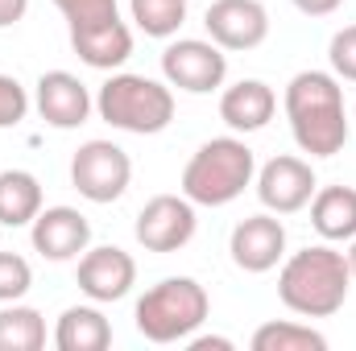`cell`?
<instances>
[{
	"label": "cell",
	"instance_id": "cell-11",
	"mask_svg": "<svg viewBox=\"0 0 356 351\" xmlns=\"http://www.w3.org/2000/svg\"><path fill=\"white\" fill-rule=\"evenodd\" d=\"M228 252L232 264L245 268V273H269L286 261V228L273 211L261 215H249L232 228V240H228Z\"/></svg>",
	"mask_w": 356,
	"mask_h": 351
},
{
	"label": "cell",
	"instance_id": "cell-15",
	"mask_svg": "<svg viewBox=\"0 0 356 351\" xmlns=\"http://www.w3.org/2000/svg\"><path fill=\"white\" fill-rule=\"evenodd\" d=\"M71 29V46H75V54L95 67V71H116V67H124L129 62V54H133V29L120 21V17H112V21H91V25H67Z\"/></svg>",
	"mask_w": 356,
	"mask_h": 351
},
{
	"label": "cell",
	"instance_id": "cell-2",
	"mask_svg": "<svg viewBox=\"0 0 356 351\" xmlns=\"http://www.w3.org/2000/svg\"><path fill=\"white\" fill-rule=\"evenodd\" d=\"M353 289V268L348 257L336 252L332 244H311L294 257L282 261L277 273V298L286 310L302 318H332Z\"/></svg>",
	"mask_w": 356,
	"mask_h": 351
},
{
	"label": "cell",
	"instance_id": "cell-22",
	"mask_svg": "<svg viewBox=\"0 0 356 351\" xmlns=\"http://www.w3.org/2000/svg\"><path fill=\"white\" fill-rule=\"evenodd\" d=\"M129 12L145 37H175L186 21V0H129Z\"/></svg>",
	"mask_w": 356,
	"mask_h": 351
},
{
	"label": "cell",
	"instance_id": "cell-7",
	"mask_svg": "<svg viewBox=\"0 0 356 351\" xmlns=\"http://www.w3.org/2000/svg\"><path fill=\"white\" fill-rule=\"evenodd\" d=\"M162 75L166 83L186 95H207V91L224 87L228 79V54L207 37H178L162 50Z\"/></svg>",
	"mask_w": 356,
	"mask_h": 351
},
{
	"label": "cell",
	"instance_id": "cell-4",
	"mask_svg": "<svg viewBox=\"0 0 356 351\" xmlns=\"http://www.w3.org/2000/svg\"><path fill=\"white\" fill-rule=\"evenodd\" d=\"M211 314V298L195 277H166L137 298V331L149 343H182Z\"/></svg>",
	"mask_w": 356,
	"mask_h": 351
},
{
	"label": "cell",
	"instance_id": "cell-6",
	"mask_svg": "<svg viewBox=\"0 0 356 351\" xmlns=\"http://www.w3.org/2000/svg\"><path fill=\"white\" fill-rule=\"evenodd\" d=\"M133 182V162L116 141H88L71 157V186L88 203H116Z\"/></svg>",
	"mask_w": 356,
	"mask_h": 351
},
{
	"label": "cell",
	"instance_id": "cell-16",
	"mask_svg": "<svg viewBox=\"0 0 356 351\" xmlns=\"http://www.w3.org/2000/svg\"><path fill=\"white\" fill-rule=\"evenodd\" d=\"M277 112V95L269 83L261 79H241L232 87H224L220 95V120L232 128V132H257L266 128Z\"/></svg>",
	"mask_w": 356,
	"mask_h": 351
},
{
	"label": "cell",
	"instance_id": "cell-1",
	"mask_svg": "<svg viewBox=\"0 0 356 351\" xmlns=\"http://www.w3.org/2000/svg\"><path fill=\"white\" fill-rule=\"evenodd\" d=\"M286 120L294 145L311 157H336L348 141V108L344 87L327 71H298L286 83Z\"/></svg>",
	"mask_w": 356,
	"mask_h": 351
},
{
	"label": "cell",
	"instance_id": "cell-29",
	"mask_svg": "<svg viewBox=\"0 0 356 351\" xmlns=\"http://www.w3.org/2000/svg\"><path fill=\"white\" fill-rule=\"evenodd\" d=\"M340 4H344V0H294V8L307 12V17H332Z\"/></svg>",
	"mask_w": 356,
	"mask_h": 351
},
{
	"label": "cell",
	"instance_id": "cell-27",
	"mask_svg": "<svg viewBox=\"0 0 356 351\" xmlns=\"http://www.w3.org/2000/svg\"><path fill=\"white\" fill-rule=\"evenodd\" d=\"M186 348L191 351H232V339H224V335H191Z\"/></svg>",
	"mask_w": 356,
	"mask_h": 351
},
{
	"label": "cell",
	"instance_id": "cell-18",
	"mask_svg": "<svg viewBox=\"0 0 356 351\" xmlns=\"http://www.w3.org/2000/svg\"><path fill=\"white\" fill-rule=\"evenodd\" d=\"M54 348L58 351H104L112 348V323L104 318L99 302L95 306H71L63 310L54 327Z\"/></svg>",
	"mask_w": 356,
	"mask_h": 351
},
{
	"label": "cell",
	"instance_id": "cell-3",
	"mask_svg": "<svg viewBox=\"0 0 356 351\" xmlns=\"http://www.w3.org/2000/svg\"><path fill=\"white\" fill-rule=\"evenodd\" d=\"M257 178V157L241 137H211L203 141L186 170H182V194L195 207H228L253 186Z\"/></svg>",
	"mask_w": 356,
	"mask_h": 351
},
{
	"label": "cell",
	"instance_id": "cell-14",
	"mask_svg": "<svg viewBox=\"0 0 356 351\" xmlns=\"http://www.w3.org/2000/svg\"><path fill=\"white\" fill-rule=\"evenodd\" d=\"M33 103H38V116H42L50 128H63V132L88 124V116H91V91L83 87V79L71 75V71H46V75L38 79Z\"/></svg>",
	"mask_w": 356,
	"mask_h": 351
},
{
	"label": "cell",
	"instance_id": "cell-21",
	"mask_svg": "<svg viewBox=\"0 0 356 351\" xmlns=\"http://www.w3.org/2000/svg\"><path fill=\"white\" fill-rule=\"evenodd\" d=\"M253 351H327V335L302 323H266L249 339Z\"/></svg>",
	"mask_w": 356,
	"mask_h": 351
},
{
	"label": "cell",
	"instance_id": "cell-9",
	"mask_svg": "<svg viewBox=\"0 0 356 351\" xmlns=\"http://www.w3.org/2000/svg\"><path fill=\"white\" fill-rule=\"evenodd\" d=\"M203 25L220 50H257L269 37V12L261 0H211Z\"/></svg>",
	"mask_w": 356,
	"mask_h": 351
},
{
	"label": "cell",
	"instance_id": "cell-23",
	"mask_svg": "<svg viewBox=\"0 0 356 351\" xmlns=\"http://www.w3.org/2000/svg\"><path fill=\"white\" fill-rule=\"evenodd\" d=\"M33 285V268L17 252H0V302H21Z\"/></svg>",
	"mask_w": 356,
	"mask_h": 351
},
{
	"label": "cell",
	"instance_id": "cell-8",
	"mask_svg": "<svg viewBox=\"0 0 356 351\" xmlns=\"http://www.w3.org/2000/svg\"><path fill=\"white\" fill-rule=\"evenodd\" d=\"M195 203L186 194H154L141 211H137V244L145 252H178L195 240Z\"/></svg>",
	"mask_w": 356,
	"mask_h": 351
},
{
	"label": "cell",
	"instance_id": "cell-30",
	"mask_svg": "<svg viewBox=\"0 0 356 351\" xmlns=\"http://www.w3.org/2000/svg\"><path fill=\"white\" fill-rule=\"evenodd\" d=\"M344 257H348V268H353V281H356V236H353V248H348Z\"/></svg>",
	"mask_w": 356,
	"mask_h": 351
},
{
	"label": "cell",
	"instance_id": "cell-5",
	"mask_svg": "<svg viewBox=\"0 0 356 351\" xmlns=\"http://www.w3.org/2000/svg\"><path fill=\"white\" fill-rule=\"evenodd\" d=\"M95 112H99V120H108L120 132L154 137V132L170 128V120H175V91H170V83H158L149 75L120 71L99 87Z\"/></svg>",
	"mask_w": 356,
	"mask_h": 351
},
{
	"label": "cell",
	"instance_id": "cell-25",
	"mask_svg": "<svg viewBox=\"0 0 356 351\" xmlns=\"http://www.w3.org/2000/svg\"><path fill=\"white\" fill-rule=\"evenodd\" d=\"M58 12L67 17V25H91V21H112L120 17L116 0H54Z\"/></svg>",
	"mask_w": 356,
	"mask_h": 351
},
{
	"label": "cell",
	"instance_id": "cell-17",
	"mask_svg": "<svg viewBox=\"0 0 356 351\" xmlns=\"http://www.w3.org/2000/svg\"><path fill=\"white\" fill-rule=\"evenodd\" d=\"M311 228L327 240H353L356 236V186H323L311 198Z\"/></svg>",
	"mask_w": 356,
	"mask_h": 351
},
{
	"label": "cell",
	"instance_id": "cell-26",
	"mask_svg": "<svg viewBox=\"0 0 356 351\" xmlns=\"http://www.w3.org/2000/svg\"><path fill=\"white\" fill-rule=\"evenodd\" d=\"M29 116V95L13 75H0V128H17Z\"/></svg>",
	"mask_w": 356,
	"mask_h": 351
},
{
	"label": "cell",
	"instance_id": "cell-31",
	"mask_svg": "<svg viewBox=\"0 0 356 351\" xmlns=\"http://www.w3.org/2000/svg\"><path fill=\"white\" fill-rule=\"evenodd\" d=\"M353 120H356V108H353Z\"/></svg>",
	"mask_w": 356,
	"mask_h": 351
},
{
	"label": "cell",
	"instance_id": "cell-12",
	"mask_svg": "<svg viewBox=\"0 0 356 351\" xmlns=\"http://www.w3.org/2000/svg\"><path fill=\"white\" fill-rule=\"evenodd\" d=\"M75 281L91 302H120L137 285V261L116 244H99V248H88L79 257Z\"/></svg>",
	"mask_w": 356,
	"mask_h": 351
},
{
	"label": "cell",
	"instance_id": "cell-24",
	"mask_svg": "<svg viewBox=\"0 0 356 351\" xmlns=\"http://www.w3.org/2000/svg\"><path fill=\"white\" fill-rule=\"evenodd\" d=\"M327 62H332V75H336V79L356 83V25H344V29L332 37Z\"/></svg>",
	"mask_w": 356,
	"mask_h": 351
},
{
	"label": "cell",
	"instance_id": "cell-28",
	"mask_svg": "<svg viewBox=\"0 0 356 351\" xmlns=\"http://www.w3.org/2000/svg\"><path fill=\"white\" fill-rule=\"evenodd\" d=\"M25 12H29V0H0V29L17 25Z\"/></svg>",
	"mask_w": 356,
	"mask_h": 351
},
{
	"label": "cell",
	"instance_id": "cell-19",
	"mask_svg": "<svg viewBox=\"0 0 356 351\" xmlns=\"http://www.w3.org/2000/svg\"><path fill=\"white\" fill-rule=\"evenodd\" d=\"M38 211H42V182L29 170H4L0 174V223L29 228Z\"/></svg>",
	"mask_w": 356,
	"mask_h": 351
},
{
	"label": "cell",
	"instance_id": "cell-20",
	"mask_svg": "<svg viewBox=\"0 0 356 351\" xmlns=\"http://www.w3.org/2000/svg\"><path fill=\"white\" fill-rule=\"evenodd\" d=\"M46 348V318L33 306L4 302L0 310V351H42Z\"/></svg>",
	"mask_w": 356,
	"mask_h": 351
},
{
	"label": "cell",
	"instance_id": "cell-10",
	"mask_svg": "<svg viewBox=\"0 0 356 351\" xmlns=\"http://www.w3.org/2000/svg\"><path fill=\"white\" fill-rule=\"evenodd\" d=\"M315 190H319L315 170H311V162H302V157L282 153V157H273V162H266V166L257 170V198H261V207L273 211V215H294V211H302V207L315 198Z\"/></svg>",
	"mask_w": 356,
	"mask_h": 351
},
{
	"label": "cell",
	"instance_id": "cell-13",
	"mask_svg": "<svg viewBox=\"0 0 356 351\" xmlns=\"http://www.w3.org/2000/svg\"><path fill=\"white\" fill-rule=\"evenodd\" d=\"M29 240H33V252H42L46 261H75L88 252L91 223L75 207H42L38 219L29 223Z\"/></svg>",
	"mask_w": 356,
	"mask_h": 351
}]
</instances>
